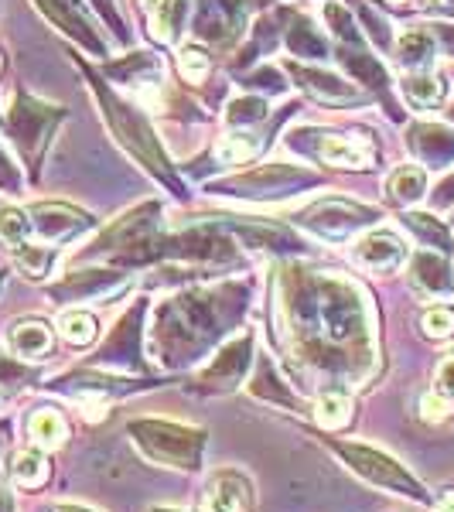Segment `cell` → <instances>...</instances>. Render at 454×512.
<instances>
[{"instance_id": "obj_19", "label": "cell", "mask_w": 454, "mask_h": 512, "mask_svg": "<svg viewBox=\"0 0 454 512\" xmlns=\"http://www.w3.org/2000/svg\"><path fill=\"white\" fill-rule=\"evenodd\" d=\"M434 512H454V489H448V492H441V495H437Z\"/></svg>"}, {"instance_id": "obj_2", "label": "cell", "mask_w": 454, "mask_h": 512, "mask_svg": "<svg viewBox=\"0 0 454 512\" xmlns=\"http://www.w3.org/2000/svg\"><path fill=\"white\" fill-rule=\"evenodd\" d=\"M198 512H250V482L236 472H219L205 485Z\"/></svg>"}, {"instance_id": "obj_9", "label": "cell", "mask_w": 454, "mask_h": 512, "mask_svg": "<svg viewBox=\"0 0 454 512\" xmlns=\"http://www.w3.org/2000/svg\"><path fill=\"white\" fill-rule=\"evenodd\" d=\"M315 417L325 431H342V427L352 420V400L349 396H338V393L321 396L315 403Z\"/></svg>"}, {"instance_id": "obj_8", "label": "cell", "mask_w": 454, "mask_h": 512, "mask_svg": "<svg viewBox=\"0 0 454 512\" xmlns=\"http://www.w3.org/2000/svg\"><path fill=\"white\" fill-rule=\"evenodd\" d=\"M11 472L21 489H41V485L48 482V461L41 451H18L14 454Z\"/></svg>"}, {"instance_id": "obj_21", "label": "cell", "mask_w": 454, "mask_h": 512, "mask_svg": "<svg viewBox=\"0 0 454 512\" xmlns=\"http://www.w3.org/2000/svg\"><path fill=\"white\" fill-rule=\"evenodd\" d=\"M151 512H178V509H151Z\"/></svg>"}, {"instance_id": "obj_6", "label": "cell", "mask_w": 454, "mask_h": 512, "mask_svg": "<svg viewBox=\"0 0 454 512\" xmlns=\"http://www.w3.org/2000/svg\"><path fill=\"white\" fill-rule=\"evenodd\" d=\"M28 434H31V441H35V448L55 451V448H62L65 437H69V424H65V417L59 410H38V414H31L28 420Z\"/></svg>"}, {"instance_id": "obj_1", "label": "cell", "mask_w": 454, "mask_h": 512, "mask_svg": "<svg viewBox=\"0 0 454 512\" xmlns=\"http://www.w3.org/2000/svg\"><path fill=\"white\" fill-rule=\"evenodd\" d=\"M342 454L352 461L356 472H362L369 478V482H379V485H386V489H396L403 495H414V499H424V489H420V485L403 472L396 461L386 458V454H376V451H366V448H342Z\"/></svg>"}, {"instance_id": "obj_15", "label": "cell", "mask_w": 454, "mask_h": 512, "mask_svg": "<svg viewBox=\"0 0 454 512\" xmlns=\"http://www.w3.org/2000/svg\"><path fill=\"white\" fill-rule=\"evenodd\" d=\"M216 154L226 164H239V161H246V158H253V154H257V140H253V137H226L216 147Z\"/></svg>"}, {"instance_id": "obj_12", "label": "cell", "mask_w": 454, "mask_h": 512, "mask_svg": "<svg viewBox=\"0 0 454 512\" xmlns=\"http://www.w3.org/2000/svg\"><path fill=\"white\" fill-rule=\"evenodd\" d=\"M403 89H407V99L414 106H434L444 93V86L434 76H414L403 82Z\"/></svg>"}, {"instance_id": "obj_3", "label": "cell", "mask_w": 454, "mask_h": 512, "mask_svg": "<svg viewBox=\"0 0 454 512\" xmlns=\"http://www.w3.org/2000/svg\"><path fill=\"white\" fill-rule=\"evenodd\" d=\"M7 349L11 355H18V359H45L48 352H52V325H45V321L38 318H24V321H14L11 328H7Z\"/></svg>"}, {"instance_id": "obj_4", "label": "cell", "mask_w": 454, "mask_h": 512, "mask_svg": "<svg viewBox=\"0 0 454 512\" xmlns=\"http://www.w3.org/2000/svg\"><path fill=\"white\" fill-rule=\"evenodd\" d=\"M356 260L366 270H376V274H386V270H396L403 260V243L393 233H373L359 243Z\"/></svg>"}, {"instance_id": "obj_7", "label": "cell", "mask_w": 454, "mask_h": 512, "mask_svg": "<svg viewBox=\"0 0 454 512\" xmlns=\"http://www.w3.org/2000/svg\"><path fill=\"white\" fill-rule=\"evenodd\" d=\"M55 328H59V335L72 345V349H86V345H93L96 332H99L96 318L89 315V311H65Z\"/></svg>"}, {"instance_id": "obj_20", "label": "cell", "mask_w": 454, "mask_h": 512, "mask_svg": "<svg viewBox=\"0 0 454 512\" xmlns=\"http://www.w3.org/2000/svg\"><path fill=\"white\" fill-rule=\"evenodd\" d=\"M59 512H93V509H86V506H59Z\"/></svg>"}, {"instance_id": "obj_10", "label": "cell", "mask_w": 454, "mask_h": 512, "mask_svg": "<svg viewBox=\"0 0 454 512\" xmlns=\"http://www.w3.org/2000/svg\"><path fill=\"white\" fill-rule=\"evenodd\" d=\"M147 11H151L154 35L171 41L175 38V24H178V0H147Z\"/></svg>"}, {"instance_id": "obj_11", "label": "cell", "mask_w": 454, "mask_h": 512, "mask_svg": "<svg viewBox=\"0 0 454 512\" xmlns=\"http://www.w3.org/2000/svg\"><path fill=\"white\" fill-rule=\"evenodd\" d=\"M390 192L400 202H414V198L424 195V171L420 168H400L390 178Z\"/></svg>"}, {"instance_id": "obj_13", "label": "cell", "mask_w": 454, "mask_h": 512, "mask_svg": "<svg viewBox=\"0 0 454 512\" xmlns=\"http://www.w3.org/2000/svg\"><path fill=\"white\" fill-rule=\"evenodd\" d=\"M24 236H28V219H24V212H18V209L0 212V243L18 250L24 243Z\"/></svg>"}, {"instance_id": "obj_17", "label": "cell", "mask_w": 454, "mask_h": 512, "mask_svg": "<svg viewBox=\"0 0 454 512\" xmlns=\"http://www.w3.org/2000/svg\"><path fill=\"white\" fill-rule=\"evenodd\" d=\"M451 414V403L448 396L441 393H424V400H420V417L427 420V424H441L444 417Z\"/></svg>"}, {"instance_id": "obj_5", "label": "cell", "mask_w": 454, "mask_h": 512, "mask_svg": "<svg viewBox=\"0 0 454 512\" xmlns=\"http://www.w3.org/2000/svg\"><path fill=\"white\" fill-rule=\"evenodd\" d=\"M318 154L328 164H338V168H369V161H373V144H369V140L325 137Z\"/></svg>"}, {"instance_id": "obj_18", "label": "cell", "mask_w": 454, "mask_h": 512, "mask_svg": "<svg viewBox=\"0 0 454 512\" xmlns=\"http://www.w3.org/2000/svg\"><path fill=\"white\" fill-rule=\"evenodd\" d=\"M434 386L441 396H454V355L441 359V366H437V373H434Z\"/></svg>"}, {"instance_id": "obj_16", "label": "cell", "mask_w": 454, "mask_h": 512, "mask_svg": "<svg viewBox=\"0 0 454 512\" xmlns=\"http://www.w3.org/2000/svg\"><path fill=\"white\" fill-rule=\"evenodd\" d=\"M181 72L192 82H202L209 76V55L198 52V48H185V52H181Z\"/></svg>"}, {"instance_id": "obj_14", "label": "cell", "mask_w": 454, "mask_h": 512, "mask_svg": "<svg viewBox=\"0 0 454 512\" xmlns=\"http://www.w3.org/2000/svg\"><path fill=\"white\" fill-rule=\"evenodd\" d=\"M420 328H424L427 338H451L454 335V311L451 308H427L424 318H420Z\"/></svg>"}]
</instances>
